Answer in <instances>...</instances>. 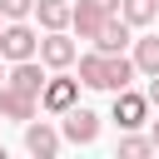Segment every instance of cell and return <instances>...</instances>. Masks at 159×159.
<instances>
[{
  "label": "cell",
  "mask_w": 159,
  "mask_h": 159,
  "mask_svg": "<svg viewBox=\"0 0 159 159\" xmlns=\"http://www.w3.org/2000/svg\"><path fill=\"white\" fill-rule=\"evenodd\" d=\"M35 50H40V35L25 25V20H10L5 30H0V60H35Z\"/></svg>",
  "instance_id": "6da1fadb"
},
{
  "label": "cell",
  "mask_w": 159,
  "mask_h": 159,
  "mask_svg": "<svg viewBox=\"0 0 159 159\" xmlns=\"http://www.w3.org/2000/svg\"><path fill=\"white\" fill-rule=\"evenodd\" d=\"M5 84H15V89H25V94L40 99V89H45V65H40V60H15L10 75H5Z\"/></svg>",
  "instance_id": "9c48e42d"
},
{
  "label": "cell",
  "mask_w": 159,
  "mask_h": 159,
  "mask_svg": "<svg viewBox=\"0 0 159 159\" xmlns=\"http://www.w3.org/2000/svg\"><path fill=\"white\" fill-rule=\"evenodd\" d=\"M25 149L35 154V159H55L60 154V134L40 119V124H25Z\"/></svg>",
  "instance_id": "30bf717a"
},
{
  "label": "cell",
  "mask_w": 159,
  "mask_h": 159,
  "mask_svg": "<svg viewBox=\"0 0 159 159\" xmlns=\"http://www.w3.org/2000/svg\"><path fill=\"white\" fill-rule=\"evenodd\" d=\"M80 84H89V89H104V55H99V50L80 55Z\"/></svg>",
  "instance_id": "5bb4252c"
},
{
  "label": "cell",
  "mask_w": 159,
  "mask_h": 159,
  "mask_svg": "<svg viewBox=\"0 0 159 159\" xmlns=\"http://www.w3.org/2000/svg\"><path fill=\"white\" fill-rule=\"evenodd\" d=\"M60 119H65V139H70V144H94V139H99V114H94V109L70 104Z\"/></svg>",
  "instance_id": "5b68a950"
},
{
  "label": "cell",
  "mask_w": 159,
  "mask_h": 159,
  "mask_svg": "<svg viewBox=\"0 0 159 159\" xmlns=\"http://www.w3.org/2000/svg\"><path fill=\"white\" fill-rule=\"evenodd\" d=\"M129 30H134V25H129L124 15H109V20L99 25V35H94V50H99V55H119V50L129 45Z\"/></svg>",
  "instance_id": "ba28073f"
},
{
  "label": "cell",
  "mask_w": 159,
  "mask_h": 159,
  "mask_svg": "<svg viewBox=\"0 0 159 159\" xmlns=\"http://www.w3.org/2000/svg\"><path fill=\"white\" fill-rule=\"evenodd\" d=\"M35 94H25V89H15V84H0V119H20V124H30L35 119Z\"/></svg>",
  "instance_id": "52a82bcc"
},
{
  "label": "cell",
  "mask_w": 159,
  "mask_h": 159,
  "mask_svg": "<svg viewBox=\"0 0 159 159\" xmlns=\"http://www.w3.org/2000/svg\"><path fill=\"white\" fill-rule=\"evenodd\" d=\"M134 75H139V70H134V60H129L124 50H119V55H104V89H109V94H114V89H124Z\"/></svg>",
  "instance_id": "8fae6325"
},
{
  "label": "cell",
  "mask_w": 159,
  "mask_h": 159,
  "mask_svg": "<svg viewBox=\"0 0 159 159\" xmlns=\"http://www.w3.org/2000/svg\"><path fill=\"white\" fill-rule=\"evenodd\" d=\"M104 20H109V10H104L99 0H80V5L70 10V30H80V40H94Z\"/></svg>",
  "instance_id": "8992f818"
},
{
  "label": "cell",
  "mask_w": 159,
  "mask_h": 159,
  "mask_svg": "<svg viewBox=\"0 0 159 159\" xmlns=\"http://www.w3.org/2000/svg\"><path fill=\"white\" fill-rule=\"evenodd\" d=\"M0 30H5V15H0Z\"/></svg>",
  "instance_id": "7402d4cb"
},
{
  "label": "cell",
  "mask_w": 159,
  "mask_h": 159,
  "mask_svg": "<svg viewBox=\"0 0 159 159\" xmlns=\"http://www.w3.org/2000/svg\"><path fill=\"white\" fill-rule=\"evenodd\" d=\"M40 65L45 70H70L75 65V40L65 35V30H45V40H40Z\"/></svg>",
  "instance_id": "3957f363"
},
{
  "label": "cell",
  "mask_w": 159,
  "mask_h": 159,
  "mask_svg": "<svg viewBox=\"0 0 159 159\" xmlns=\"http://www.w3.org/2000/svg\"><path fill=\"white\" fill-rule=\"evenodd\" d=\"M0 15L5 20H25V15H35V0H0Z\"/></svg>",
  "instance_id": "e0dca14e"
},
{
  "label": "cell",
  "mask_w": 159,
  "mask_h": 159,
  "mask_svg": "<svg viewBox=\"0 0 159 159\" xmlns=\"http://www.w3.org/2000/svg\"><path fill=\"white\" fill-rule=\"evenodd\" d=\"M0 159H5V149H0Z\"/></svg>",
  "instance_id": "603a6c76"
},
{
  "label": "cell",
  "mask_w": 159,
  "mask_h": 159,
  "mask_svg": "<svg viewBox=\"0 0 159 159\" xmlns=\"http://www.w3.org/2000/svg\"><path fill=\"white\" fill-rule=\"evenodd\" d=\"M144 94H149V104L159 109V75H149V89H144Z\"/></svg>",
  "instance_id": "ac0fdd59"
},
{
  "label": "cell",
  "mask_w": 159,
  "mask_h": 159,
  "mask_svg": "<svg viewBox=\"0 0 159 159\" xmlns=\"http://www.w3.org/2000/svg\"><path fill=\"white\" fill-rule=\"evenodd\" d=\"M70 104H80V80H70V75H55V80H45V89H40V109H50V114H65Z\"/></svg>",
  "instance_id": "277c9868"
},
{
  "label": "cell",
  "mask_w": 159,
  "mask_h": 159,
  "mask_svg": "<svg viewBox=\"0 0 159 159\" xmlns=\"http://www.w3.org/2000/svg\"><path fill=\"white\" fill-rule=\"evenodd\" d=\"M119 15H124L129 25H149V20L159 15V0H119Z\"/></svg>",
  "instance_id": "9a60e30c"
},
{
  "label": "cell",
  "mask_w": 159,
  "mask_h": 159,
  "mask_svg": "<svg viewBox=\"0 0 159 159\" xmlns=\"http://www.w3.org/2000/svg\"><path fill=\"white\" fill-rule=\"evenodd\" d=\"M149 139H154V154H159V119H149Z\"/></svg>",
  "instance_id": "d6986e66"
},
{
  "label": "cell",
  "mask_w": 159,
  "mask_h": 159,
  "mask_svg": "<svg viewBox=\"0 0 159 159\" xmlns=\"http://www.w3.org/2000/svg\"><path fill=\"white\" fill-rule=\"evenodd\" d=\"M99 5H104V10H109V15H119V0H99Z\"/></svg>",
  "instance_id": "ffe728a7"
},
{
  "label": "cell",
  "mask_w": 159,
  "mask_h": 159,
  "mask_svg": "<svg viewBox=\"0 0 159 159\" xmlns=\"http://www.w3.org/2000/svg\"><path fill=\"white\" fill-rule=\"evenodd\" d=\"M70 0H35V20L45 25V30H70Z\"/></svg>",
  "instance_id": "7c38bea8"
},
{
  "label": "cell",
  "mask_w": 159,
  "mask_h": 159,
  "mask_svg": "<svg viewBox=\"0 0 159 159\" xmlns=\"http://www.w3.org/2000/svg\"><path fill=\"white\" fill-rule=\"evenodd\" d=\"M149 109H154V104H149V94H134L129 84H124V89H114V124H119V129H139V124L149 119Z\"/></svg>",
  "instance_id": "7a4b0ae2"
},
{
  "label": "cell",
  "mask_w": 159,
  "mask_h": 159,
  "mask_svg": "<svg viewBox=\"0 0 159 159\" xmlns=\"http://www.w3.org/2000/svg\"><path fill=\"white\" fill-rule=\"evenodd\" d=\"M0 84H5V65H0Z\"/></svg>",
  "instance_id": "44dd1931"
},
{
  "label": "cell",
  "mask_w": 159,
  "mask_h": 159,
  "mask_svg": "<svg viewBox=\"0 0 159 159\" xmlns=\"http://www.w3.org/2000/svg\"><path fill=\"white\" fill-rule=\"evenodd\" d=\"M119 154H124V159H144V154H154V139H144V134L124 129V139H119Z\"/></svg>",
  "instance_id": "2e32d148"
},
{
  "label": "cell",
  "mask_w": 159,
  "mask_h": 159,
  "mask_svg": "<svg viewBox=\"0 0 159 159\" xmlns=\"http://www.w3.org/2000/svg\"><path fill=\"white\" fill-rule=\"evenodd\" d=\"M134 70L139 75H159V35H144V40H134Z\"/></svg>",
  "instance_id": "4fadbf2b"
}]
</instances>
